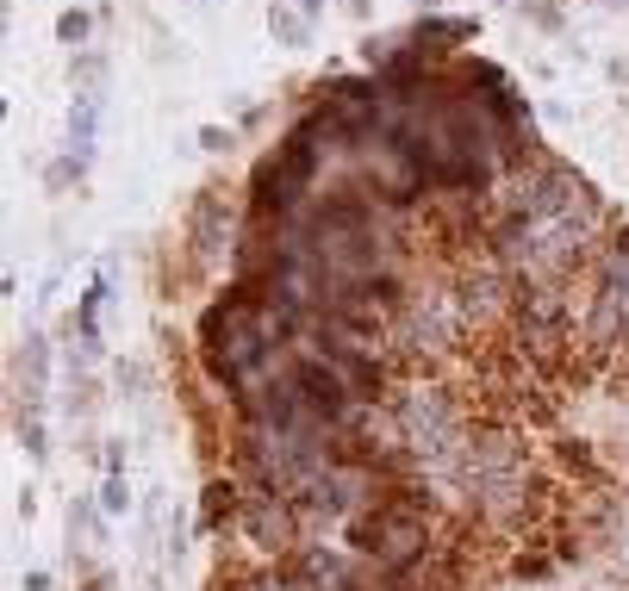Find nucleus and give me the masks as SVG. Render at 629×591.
<instances>
[{"label":"nucleus","mask_w":629,"mask_h":591,"mask_svg":"<svg viewBox=\"0 0 629 591\" xmlns=\"http://www.w3.org/2000/svg\"><path fill=\"white\" fill-rule=\"evenodd\" d=\"M268 37L287 44V51H306L312 44V19L299 13V7H287V0H268Z\"/></svg>","instance_id":"9d476101"},{"label":"nucleus","mask_w":629,"mask_h":591,"mask_svg":"<svg viewBox=\"0 0 629 591\" xmlns=\"http://www.w3.org/2000/svg\"><path fill=\"white\" fill-rule=\"evenodd\" d=\"M19 591H56V579H51V573H44V567H32V573L19 579Z\"/></svg>","instance_id":"412c9836"},{"label":"nucleus","mask_w":629,"mask_h":591,"mask_svg":"<svg viewBox=\"0 0 629 591\" xmlns=\"http://www.w3.org/2000/svg\"><path fill=\"white\" fill-rule=\"evenodd\" d=\"M287 567L299 573V585H306V591H362V579L374 573L350 541H306Z\"/></svg>","instance_id":"0eeeda50"},{"label":"nucleus","mask_w":629,"mask_h":591,"mask_svg":"<svg viewBox=\"0 0 629 591\" xmlns=\"http://www.w3.org/2000/svg\"><path fill=\"white\" fill-rule=\"evenodd\" d=\"M231 536L244 541L249 560H294L299 548H306V517H299L294 498L244 486V511H237V529H231Z\"/></svg>","instance_id":"423d86ee"},{"label":"nucleus","mask_w":629,"mask_h":591,"mask_svg":"<svg viewBox=\"0 0 629 591\" xmlns=\"http://www.w3.org/2000/svg\"><path fill=\"white\" fill-rule=\"evenodd\" d=\"M343 13H350V19H367L374 7H367V0H343Z\"/></svg>","instance_id":"a878e982"},{"label":"nucleus","mask_w":629,"mask_h":591,"mask_svg":"<svg viewBox=\"0 0 629 591\" xmlns=\"http://www.w3.org/2000/svg\"><path fill=\"white\" fill-rule=\"evenodd\" d=\"M306 343L294 318L268 305L263 280H225V293L206 299V312L193 324V355H200V374L218 386V399H237L244 386L268 380L294 348Z\"/></svg>","instance_id":"f257e3e1"},{"label":"nucleus","mask_w":629,"mask_h":591,"mask_svg":"<svg viewBox=\"0 0 629 591\" xmlns=\"http://www.w3.org/2000/svg\"><path fill=\"white\" fill-rule=\"evenodd\" d=\"M13 436H19V449L32 454V461L51 454V436H44V418H38V411H13Z\"/></svg>","instance_id":"f8f14e48"},{"label":"nucleus","mask_w":629,"mask_h":591,"mask_svg":"<svg viewBox=\"0 0 629 591\" xmlns=\"http://www.w3.org/2000/svg\"><path fill=\"white\" fill-rule=\"evenodd\" d=\"M200 150H206V157H231V150H237V131H231V125H200Z\"/></svg>","instance_id":"a211bd4d"},{"label":"nucleus","mask_w":629,"mask_h":591,"mask_svg":"<svg viewBox=\"0 0 629 591\" xmlns=\"http://www.w3.org/2000/svg\"><path fill=\"white\" fill-rule=\"evenodd\" d=\"M100 511H106V517L131 511V480H125V473H106V480H100Z\"/></svg>","instance_id":"dca6fc26"},{"label":"nucleus","mask_w":629,"mask_h":591,"mask_svg":"<svg viewBox=\"0 0 629 591\" xmlns=\"http://www.w3.org/2000/svg\"><path fill=\"white\" fill-rule=\"evenodd\" d=\"M113 380H119V393H125V399H143V386H150V380H143V367H138V362H119V367H113Z\"/></svg>","instance_id":"6ab92c4d"},{"label":"nucleus","mask_w":629,"mask_h":591,"mask_svg":"<svg viewBox=\"0 0 629 591\" xmlns=\"http://www.w3.org/2000/svg\"><path fill=\"white\" fill-rule=\"evenodd\" d=\"M244 225H249V212L237 206V187H225V181H206V187L193 193V206H188L181 249L193 256V268H200V275H212V268H225V261L237 256V244H244Z\"/></svg>","instance_id":"39448f33"},{"label":"nucleus","mask_w":629,"mask_h":591,"mask_svg":"<svg viewBox=\"0 0 629 591\" xmlns=\"http://www.w3.org/2000/svg\"><path fill=\"white\" fill-rule=\"evenodd\" d=\"M63 411H70V418H94V411H100V380H94L88 367H70V386H63Z\"/></svg>","instance_id":"9b49d317"},{"label":"nucleus","mask_w":629,"mask_h":591,"mask_svg":"<svg viewBox=\"0 0 629 591\" xmlns=\"http://www.w3.org/2000/svg\"><path fill=\"white\" fill-rule=\"evenodd\" d=\"M499 7H518V0H499Z\"/></svg>","instance_id":"cd10ccee"},{"label":"nucleus","mask_w":629,"mask_h":591,"mask_svg":"<svg viewBox=\"0 0 629 591\" xmlns=\"http://www.w3.org/2000/svg\"><path fill=\"white\" fill-rule=\"evenodd\" d=\"M605 75H611L617 87H629V56H611V63H605Z\"/></svg>","instance_id":"4be33fe9"},{"label":"nucleus","mask_w":629,"mask_h":591,"mask_svg":"<svg viewBox=\"0 0 629 591\" xmlns=\"http://www.w3.org/2000/svg\"><path fill=\"white\" fill-rule=\"evenodd\" d=\"M518 13H524L530 25H536V32H548V37H561V32H567V13H561V0H524Z\"/></svg>","instance_id":"4468645a"},{"label":"nucleus","mask_w":629,"mask_h":591,"mask_svg":"<svg viewBox=\"0 0 629 591\" xmlns=\"http://www.w3.org/2000/svg\"><path fill=\"white\" fill-rule=\"evenodd\" d=\"M287 7H299V13L312 19V25H318V19H324V0H287Z\"/></svg>","instance_id":"393cba45"},{"label":"nucleus","mask_w":629,"mask_h":591,"mask_svg":"<svg viewBox=\"0 0 629 591\" xmlns=\"http://www.w3.org/2000/svg\"><path fill=\"white\" fill-rule=\"evenodd\" d=\"M237 511H244V480L237 473H212L206 492H200V536L237 529Z\"/></svg>","instance_id":"1a4fd4ad"},{"label":"nucleus","mask_w":629,"mask_h":591,"mask_svg":"<svg viewBox=\"0 0 629 591\" xmlns=\"http://www.w3.org/2000/svg\"><path fill=\"white\" fill-rule=\"evenodd\" d=\"M100 473H125V442H119V436L100 449Z\"/></svg>","instance_id":"aec40b11"},{"label":"nucleus","mask_w":629,"mask_h":591,"mask_svg":"<svg viewBox=\"0 0 629 591\" xmlns=\"http://www.w3.org/2000/svg\"><path fill=\"white\" fill-rule=\"evenodd\" d=\"M579 348L586 355H629V225H617L593 261V293H586V312H579Z\"/></svg>","instance_id":"20e7f679"},{"label":"nucleus","mask_w":629,"mask_h":591,"mask_svg":"<svg viewBox=\"0 0 629 591\" xmlns=\"http://www.w3.org/2000/svg\"><path fill=\"white\" fill-rule=\"evenodd\" d=\"M70 82H75V94H100V82H106V56L100 51H82L70 63Z\"/></svg>","instance_id":"ddd939ff"},{"label":"nucleus","mask_w":629,"mask_h":591,"mask_svg":"<svg viewBox=\"0 0 629 591\" xmlns=\"http://www.w3.org/2000/svg\"><path fill=\"white\" fill-rule=\"evenodd\" d=\"M611 7H629V0H611Z\"/></svg>","instance_id":"c85d7f7f"},{"label":"nucleus","mask_w":629,"mask_h":591,"mask_svg":"<svg viewBox=\"0 0 629 591\" xmlns=\"http://www.w3.org/2000/svg\"><path fill=\"white\" fill-rule=\"evenodd\" d=\"M468 37H480V19H437L430 13V19H418V25L405 32V44H412L418 56H430V63H449Z\"/></svg>","instance_id":"6e6552de"},{"label":"nucleus","mask_w":629,"mask_h":591,"mask_svg":"<svg viewBox=\"0 0 629 591\" xmlns=\"http://www.w3.org/2000/svg\"><path fill=\"white\" fill-rule=\"evenodd\" d=\"M430 7H437V0H430Z\"/></svg>","instance_id":"c756f323"},{"label":"nucleus","mask_w":629,"mask_h":591,"mask_svg":"<svg viewBox=\"0 0 629 591\" xmlns=\"http://www.w3.org/2000/svg\"><path fill=\"white\" fill-rule=\"evenodd\" d=\"M56 37L82 51V44H88V37H94V13H82V7H70V13H56Z\"/></svg>","instance_id":"2eb2a0df"},{"label":"nucleus","mask_w":629,"mask_h":591,"mask_svg":"<svg viewBox=\"0 0 629 591\" xmlns=\"http://www.w3.org/2000/svg\"><path fill=\"white\" fill-rule=\"evenodd\" d=\"M437 511H443V498L424 486V480H412V486H393L374 511H362L343 536H350V548L374 573L399 579V573H412L418 560H430V548L443 541Z\"/></svg>","instance_id":"f03ea898"},{"label":"nucleus","mask_w":629,"mask_h":591,"mask_svg":"<svg viewBox=\"0 0 629 591\" xmlns=\"http://www.w3.org/2000/svg\"><path fill=\"white\" fill-rule=\"evenodd\" d=\"M362 591H405V585H399V579H386V573H367Z\"/></svg>","instance_id":"b1692460"},{"label":"nucleus","mask_w":629,"mask_h":591,"mask_svg":"<svg viewBox=\"0 0 629 591\" xmlns=\"http://www.w3.org/2000/svg\"><path fill=\"white\" fill-rule=\"evenodd\" d=\"M75 591H119V579H113V573H94V579H82Z\"/></svg>","instance_id":"5701e85b"},{"label":"nucleus","mask_w":629,"mask_h":591,"mask_svg":"<svg viewBox=\"0 0 629 591\" xmlns=\"http://www.w3.org/2000/svg\"><path fill=\"white\" fill-rule=\"evenodd\" d=\"M82 169H88L82 157H56L51 169H44V187H51V193H70L75 181H82Z\"/></svg>","instance_id":"f3484780"},{"label":"nucleus","mask_w":629,"mask_h":591,"mask_svg":"<svg viewBox=\"0 0 629 591\" xmlns=\"http://www.w3.org/2000/svg\"><path fill=\"white\" fill-rule=\"evenodd\" d=\"M143 591H162V585H157V579H150V585H143Z\"/></svg>","instance_id":"bb28decb"},{"label":"nucleus","mask_w":629,"mask_h":591,"mask_svg":"<svg viewBox=\"0 0 629 591\" xmlns=\"http://www.w3.org/2000/svg\"><path fill=\"white\" fill-rule=\"evenodd\" d=\"M393 362H399V374L412 380V374H443L449 362H461L473 343L468 318H461V305H455V287L443 275H424L412 280V293H405V305L393 312Z\"/></svg>","instance_id":"7ed1b4c3"}]
</instances>
